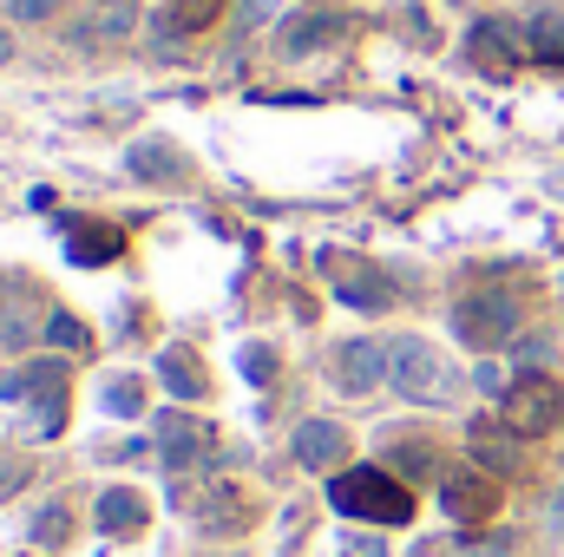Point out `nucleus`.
<instances>
[{
    "label": "nucleus",
    "instance_id": "1",
    "mask_svg": "<svg viewBox=\"0 0 564 557\" xmlns=\"http://www.w3.org/2000/svg\"><path fill=\"white\" fill-rule=\"evenodd\" d=\"M328 499H335L341 518H368V525H408V518H414V492H408L394 472H381V466H348V472H335Z\"/></svg>",
    "mask_w": 564,
    "mask_h": 557
},
{
    "label": "nucleus",
    "instance_id": "2",
    "mask_svg": "<svg viewBox=\"0 0 564 557\" xmlns=\"http://www.w3.org/2000/svg\"><path fill=\"white\" fill-rule=\"evenodd\" d=\"M388 381L408 394V401H421V407H446L453 394H459V374H453V361L421 341V335H401V341H388Z\"/></svg>",
    "mask_w": 564,
    "mask_h": 557
},
{
    "label": "nucleus",
    "instance_id": "3",
    "mask_svg": "<svg viewBox=\"0 0 564 557\" xmlns=\"http://www.w3.org/2000/svg\"><path fill=\"white\" fill-rule=\"evenodd\" d=\"M453 335L466 341V348H506L512 335H519V302L506 295V288H473V295H459L453 302Z\"/></svg>",
    "mask_w": 564,
    "mask_h": 557
},
{
    "label": "nucleus",
    "instance_id": "4",
    "mask_svg": "<svg viewBox=\"0 0 564 557\" xmlns=\"http://www.w3.org/2000/svg\"><path fill=\"white\" fill-rule=\"evenodd\" d=\"M499 419H506V433L539 439V433H552L564 419V387L552 374H519V381L506 387V401H499Z\"/></svg>",
    "mask_w": 564,
    "mask_h": 557
},
{
    "label": "nucleus",
    "instance_id": "5",
    "mask_svg": "<svg viewBox=\"0 0 564 557\" xmlns=\"http://www.w3.org/2000/svg\"><path fill=\"white\" fill-rule=\"evenodd\" d=\"M440 505L459 525H486L499 512V479L479 472V466H453V472H440Z\"/></svg>",
    "mask_w": 564,
    "mask_h": 557
},
{
    "label": "nucleus",
    "instance_id": "6",
    "mask_svg": "<svg viewBox=\"0 0 564 557\" xmlns=\"http://www.w3.org/2000/svg\"><path fill=\"white\" fill-rule=\"evenodd\" d=\"M7 401H33L40 407V433H59L66 419V361H33L7 381Z\"/></svg>",
    "mask_w": 564,
    "mask_h": 557
},
{
    "label": "nucleus",
    "instance_id": "7",
    "mask_svg": "<svg viewBox=\"0 0 564 557\" xmlns=\"http://www.w3.org/2000/svg\"><path fill=\"white\" fill-rule=\"evenodd\" d=\"M322 270H328V288H335L348 308H368V315H375V308H388V295H394L388 276H381V270H368L361 256H335V250H328V256H322Z\"/></svg>",
    "mask_w": 564,
    "mask_h": 557
},
{
    "label": "nucleus",
    "instance_id": "8",
    "mask_svg": "<svg viewBox=\"0 0 564 557\" xmlns=\"http://www.w3.org/2000/svg\"><path fill=\"white\" fill-rule=\"evenodd\" d=\"M466 59H473L479 73H519V66H525V40H519V26H506V20H479V26L466 33Z\"/></svg>",
    "mask_w": 564,
    "mask_h": 557
},
{
    "label": "nucleus",
    "instance_id": "9",
    "mask_svg": "<svg viewBox=\"0 0 564 557\" xmlns=\"http://www.w3.org/2000/svg\"><path fill=\"white\" fill-rule=\"evenodd\" d=\"M158 446H164V466L171 472H191L210 459V426L191 414H158Z\"/></svg>",
    "mask_w": 564,
    "mask_h": 557
},
{
    "label": "nucleus",
    "instance_id": "10",
    "mask_svg": "<svg viewBox=\"0 0 564 557\" xmlns=\"http://www.w3.org/2000/svg\"><path fill=\"white\" fill-rule=\"evenodd\" d=\"M375 381H388V348L381 341H341L335 348V387L341 394H368Z\"/></svg>",
    "mask_w": 564,
    "mask_h": 557
},
{
    "label": "nucleus",
    "instance_id": "11",
    "mask_svg": "<svg viewBox=\"0 0 564 557\" xmlns=\"http://www.w3.org/2000/svg\"><path fill=\"white\" fill-rule=\"evenodd\" d=\"M33 335H46L33 315V288L20 276H0V348H26Z\"/></svg>",
    "mask_w": 564,
    "mask_h": 557
},
{
    "label": "nucleus",
    "instance_id": "12",
    "mask_svg": "<svg viewBox=\"0 0 564 557\" xmlns=\"http://www.w3.org/2000/svg\"><path fill=\"white\" fill-rule=\"evenodd\" d=\"M295 459H302L308 472H335V466L348 459V433H341L335 419H302V426H295Z\"/></svg>",
    "mask_w": 564,
    "mask_h": 557
},
{
    "label": "nucleus",
    "instance_id": "13",
    "mask_svg": "<svg viewBox=\"0 0 564 557\" xmlns=\"http://www.w3.org/2000/svg\"><path fill=\"white\" fill-rule=\"evenodd\" d=\"M99 532H106V538H132V532H144V499L132 492V485H112V492L99 499Z\"/></svg>",
    "mask_w": 564,
    "mask_h": 557
},
{
    "label": "nucleus",
    "instance_id": "14",
    "mask_svg": "<svg viewBox=\"0 0 564 557\" xmlns=\"http://www.w3.org/2000/svg\"><path fill=\"white\" fill-rule=\"evenodd\" d=\"M126 171L144 177V184H177L184 177V151H171V144H132L126 151Z\"/></svg>",
    "mask_w": 564,
    "mask_h": 557
},
{
    "label": "nucleus",
    "instance_id": "15",
    "mask_svg": "<svg viewBox=\"0 0 564 557\" xmlns=\"http://www.w3.org/2000/svg\"><path fill=\"white\" fill-rule=\"evenodd\" d=\"M66 250H73V263H112L126 250V230H112V223H73Z\"/></svg>",
    "mask_w": 564,
    "mask_h": 557
},
{
    "label": "nucleus",
    "instance_id": "16",
    "mask_svg": "<svg viewBox=\"0 0 564 557\" xmlns=\"http://www.w3.org/2000/svg\"><path fill=\"white\" fill-rule=\"evenodd\" d=\"M158 374H164V387H171L177 401H204V387H210L191 348H164V354H158Z\"/></svg>",
    "mask_w": 564,
    "mask_h": 557
},
{
    "label": "nucleus",
    "instance_id": "17",
    "mask_svg": "<svg viewBox=\"0 0 564 557\" xmlns=\"http://www.w3.org/2000/svg\"><path fill=\"white\" fill-rule=\"evenodd\" d=\"M197 518H204V525H210V532H237V525H243V518H250V505H243V499H237V492H230V485H217V492H210V499H204V505H197Z\"/></svg>",
    "mask_w": 564,
    "mask_h": 557
},
{
    "label": "nucleus",
    "instance_id": "18",
    "mask_svg": "<svg viewBox=\"0 0 564 557\" xmlns=\"http://www.w3.org/2000/svg\"><path fill=\"white\" fill-rule=\"evenodd\" d=\"M217 13H224V0H171L164 33H197V26H210Z\"/></svg>",
    "mask_w": 564,
    "mask_h": 557
},
{
    "label": "nucleus",
    "instance_id": "19",
    "mask_svg": "<svg viewBox=\"0 0 564 557\" xmlns=\"http://www.w3.org/2000/svg\"><path fill=\"white\" fill-rule=\"evenodd\" d=\"M46 341H53L59 354H79V348H86V321L59 308V315H46Z\"/></svg>",
    "mask_w": 564,
    "mask_h": 557
},
{
    "label": "nucleus",
    "instance_id": "20",
    "mask_svg": "<svg viewBox=\"0 0 564 557\" xmlns=\"http://www.w3.org/2000/svg\"><path fill=\"white\" fill-rule=\"evenodd\" d=\"M532 46H539L545 59H564V13L558 7H545V13L532 20Z\"/></svg>",
    "mask_w": 564,
    "mask_h": 557
},
{
    "label": "nucleus",
    "instance_id": "21",
    "mask_svg": "<svg viewBox=\"0 0 564 557\" xmlns=\"http://www.w3.org/2000/svg\"><path fill=\"white\" fill-rule=\"evenodd\" d=\"M335 33H341V20H335V13H322V20H308V26H289V33H282V46H289V53H302V46L335 40Z\"/></svg>",
    "mask_w": 564,
    "mask_h": 557
},
{
    "label": "nucleus",
    "instance_id": "22",
    "mask_svg": "<svg viewBox=\"0 0 564 557\" xmlns=\"http://www.w3.org/2000/svg\"><path fill=\"white\" fill-rule=\"evenodd\" d=\"M473 452H479V459H486V466H499V472H506V466H512V446H506V433H492V426H486V419H479V426H473Z\"/></svg>",
    "mask_w": 564,
    "mask_h": 557
},
{
    "label": "nucleus",
    "instance_id": "23",
    "mask_svg": "<svg viewBox=\"0 0 564 557\" xmlns=\"http://www.w3.org/2000/svg\"><path fill=\"white\" fill-rule=\"evenodd\" d=\"M237 361H243V374H250V381H257V387H270V381H276V354H270V348H263V341H250V348H243V354H237Z\"/></svg>",
    "mask_w": 564,
    "mask_h": 557
},
{
    "label": "nucleus",
    "instance_id": "24",
    "mask_svg": "<svg viewBox=\"0 0 564 557\" xmlns=\"http://www.w3.org/2000/svg\"><path fill=\"white\" fill-rule=\"evenodd\" d=\"M433 557H512L506 538H459V545H440Z\"/></svg>",
    "mask_w": 564,
    "mask_h": 557
},
{
    "label": "nucleus",
    "instance_id": "25",
    "mask_svg": "<svg viewBox=\"0 0 564 557\" xmlns=\"http://www.w3.org/2000/svg\"><path fill=\"white\" fill-rule=\"evenodd\" d=\"M33 538H40V545H66V505H46V512L33 518Z\"/></svg>",
    "mask_w": 564,
    "mask_h": 557
},
{
    "label": "nucleus",
    "instance_id": "26",
    "mask_svg": "<svg viewBox=\"0 0 564 557\" xmlns=\"http://www.w3.org/2000/svg\"><path fill=\"white\" fill-rule=\"evenodd\" d=\"M139 401H144V387H139V381H132V374L106 387V407H112V414H139Z\"/></svg>",
    "mask_w": 564,
    "mask_h": 557
},
{
    "label": "nucleus",
    "instance_id": "27",
    "mask_svg": "<svg viewBox=\"0 0 564 557\" xmlns=\"http://www.w3.org/2000/svg\"><path fill=\"white\" fill-rule=\"evenodd\" d=\"M394 459H401V466H408V472H440V459H433V452H426V446H401V452H394Z\"/></svg>",
    "mask_w": 564,
    "mask_h": 557
},
{
    "label": "nucleus",
    "instance_id": "28",
    "mask_svg": "<svg viewBox=\"0 0 564 557\" xmlns=\"http://www.w3.org/2000/svg\"><path fill=\"white\" fill-rule=\"evenodd\" d=\"M13 13H20V20H53L59 0H13Z\"/></svg>",
    "mask_w": 564,
    "mask_h": 557
},
{
    "label": "nucleus",
    "instance_id": "29",
    "mask_svg": "<svg viewBox=\"0 0 564 557\" xmlns=\"http://www.w3.org/2000/svg\"><path fill=\"white\" fill-rule=\"evenodd\" d=\"M479 387H486V394H499V401H506V387H512V381H506V368H492V361H486V368H479Z\"/></svg>",
    "mask_w": 564,
    "mask_h": 557
},
{
    "label": "nucleus",
    "instance_id": "30",
    "mask_svg": "<svg viewBox=\"0 0 564 557\" xmlns=\"http://www.w3.org/2000/svg\"><path fill=\"white\" fill-rule=\"evenodd\" d=\"M552 525H558V532H564V492H558V505H552Z\"/></svg>",
    "mask_w": 564,
    "mask_h": 557
},
{
    "label": "nucleus",
    "instance_id": "31",
    "mask_svg": "<svg viewBox=\"0 0 564 557\" xmlns=\"http://www.w3.org/2000/svg\"><path fill=\"white\" fill-rule=\"evenodd\" d=\"M99 7H106V13H126V7H132V0H99Z\"/></svg>",
    "mask_w": 564,
    "mask_h": 557
},
{
    "label": "nucleus",
    "instance_id": "32",
    "mask_svg": "<svg viewBox=\"0 0 564 557\" xmlns=\"http://www.w3.org/2000/svg\"><path fill=\"white\" fill-rule=\"evenodd\" d=\"M7 53H13V40H7V33H0V59H7Z\"/></svg>",
    "mask_w": 564,
    "mask_h": 557
}]
</instances>
